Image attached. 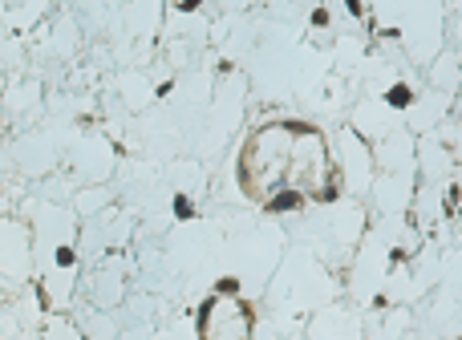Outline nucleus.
Wrapping results in <instances>:
<instances>
[{
  "mask_svg": "<svg viewBox=\"0 0 462 340\" xmlns=\"http://www.w3.org/2000/svg\"><path fill=\"white\" fill-rule=\"evenodd\" d=\"M239 191L256 203H268L284 191H300L308 199H337V174L328 162V146L317 126L304 122H268L239 150Z\"/></svg>",
  "mask_w": 462,
  "mask_h": 340,
  "instance_id": "nucleus-1",
  "label": "nucleus"
},
{
  "mask_svg": "<svg viewBox=\"0 0 462 340\" xmlns=\"http://www.w3.org/2000/svg\"><path fill=\"white\" fill-rule=\"evenodd\" d=\"M199 4H203V0H179V8H183V12H191V8H199Z\"/></svg>",
  "mask_w": 462,
  "mask_h": 340,
  "instance_id": "nucleus-8",
  "label": "nucleus"
},
{
  "mask_svg": "<svg viewBox=\"0 0 462 340\" xmlns=\"http://www.w3.org/2000/svg\"><path fill=\"white\" fill-rule=\"evenodd\" d=\"M385 101H389V106H398V110H402V106H410V89H406V85H393V89H389V93H385Z\"/></svg>",
  "mask_w": 462,
  "mask_h": 340,
  "instance_id": "nucleus-4",
  "label": "nucleus"
},
{
  "mask_svg": "<svg viewBox=\"0 0 462 340\" xmlns=\"http://www.w3.org/2000/svg\"><path fill=\"white\" fill-rule=\"evenodd\" d=\"M215 292H223V296H239V280H219V284H215Z\"/></svg>",
  "mask_w": 462,
  "mask_h": 340,
  "instance_id": "nucleus-6",
  "label": "nucleus"
},
{
  "mask_svg": "<svg viewBox=\"0 0 462 340\" xmlns=\"http://www.w3.org/2000/svg\"><path fill=\"white\" fill-rule=\"evenodd\" d=\"M345 8H349V12H361V0H345Z\"/></svg>",
  "mask_w": 462,
  "mask_h": 340,
  "instance_id": "nucleus-9",
  "label": "nucleus"
},
{
  "mask_svg": "<svg viewBox=\"0 0 462 340\" xmlns=\"http://www.w3.org/2000/svg\"><path fill=\"white\" fill-rule=\"evenodd\" d=\"M304 199H308V195H300V191H284V195H276V199L264 203V211H272V215L296 211V207H304Z\"/></svg>",
  "mask_w": 462,
  "mask_h": 340,
  "instance_id": "nucleus-3",
  "label": "nucleus"
},
{
  "mask_svg": "<svg viewBox=\"0 0 462 340\" xmlns=\"http://www.w3.org/2000/svg\"><path fill=\"white\" fill-rule=\"evenodd\" d=\"M57 263H61V267H69V263H73V252H69V247H61V252H57Z\"/></svg>",
  "mask_w": 462,
  "mask_h": 340,
  "instance_id": "nucleus-7",
  "label": "nucleus"
},
{
  "mask_svg": "<svg viewBox=\"0 0 462 340\" xmlns=\"http://www.w3.org/2000/svg\"><path fill=\"white\" fill-rule=\"evenodd\" d=\"M175 215H179V219H191V215H195V203H191L186 195H175Z\"/></svg>",
  "mask_w": 462,
  "mask_h": 340,
  "instance_id": "nucleus-5",
  "label": "nucleus"
},
{
  "mask_svg": "<svg viewBox=\"0 0 462 340\" xmlns=\"http://www.w3.org/2000/svg\"><path fill=\"white\" fill-rule=\"evenodd\" d=\"M256 332V312L239 296L211 292L199 308V340H252Z\"/></svg>",
  "mask_w": 462,
  "mask_h": 340,
  "instance_id": "nucleus-2",
  "label": "nucleus"
}]
</instances>
